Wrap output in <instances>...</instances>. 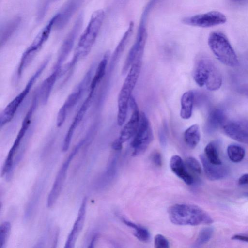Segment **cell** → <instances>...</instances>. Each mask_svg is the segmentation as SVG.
<instances>
[{"mask_svg": "<svg viewBox=\"0 0 248 248\" xmlns=\"http://www.w3.org/2000/svg\"><path fill=\"white\" fill-rule=\"evenodd\" d=\"M105 17V12L102 9L94 11L89 21L81 34L73 59L69 65V69H72L77 62L85 57L90 52L94 44Z\"/></svg>", "mask_w": 248, "mask_h": 248, "instance_id": "obj_1", "label": "cell"}, {"mask_svg": "<svg viewBox=\"0 0 248 248\" xmlns=\"http://www.w3.org/2000/svg\"><path fill=\"white\" fill-rule=\"evenodd\" d=\"M170 221L178 225L197 226L210 224L213 222L211 217L198 206L186 203H178L168 209Z\"/></svg>", "mask_w": 248, "mask_h": 248, "instance_id": "obj_2", "label": "cell"}, {"mask_svg": "<svg viewBox=\"0 0 248 248\" xmlns=\"http://www.w3.org/2000/svg\"><path fill=\"white\" fill-rule=\"evenodd\" d=\"M142 56L138 57L130 67L118 98L117 124L122 126L125 122L132 91L139 77Z\"/></svg>", "mask_w": 248, "mask_h": 248, "instance_id": "obj_3", "label": "cell"}, {"mask_svg": "<svg viewBox=\"0 0 248 248\" xmlns=\"http://www.w3.org/2000/svg\"><path fill=\"white\" fill-rule=\"evenodd\" d=\"M193 78L198 85L205 86L210 91L219 89L222 82L219 70L213 62L207 57H202L198 60Z\"/></svg>", "mask_w": 248, "mask_h": 248, "instance_id": "obj_4", "label": "cell"}, {"mask_svg": "<svg viewBox=\"0 0 248 248\" xmlns=\"http://www.w3.org/2000/svg\"><path fill=\"white\" fill-rule=\"evenodd\" d=\"M208 45L216 57L224 64L235 67L238 65L237 55L227 37L222 32H211L208 39Z\"/></svg>", "mask_w": 248, "mask_h": 248, "instance_id": "obj_5", "label": "cell"}, {"mask_svg": "<svg viewBox=\"0 0 248 248\" xmlns=\"http://www.w3.org/2000/svg\"><path fill=\"white\" fill-rule=\"evenodd\" d=\"M49 61V59L46 58L43 62L39 68L29 79L24 89L10 102L1 112L0 116V125L1 127L9 123L12 119L19 106L29 93L34 82L45 68Z\"/></svg>", "mask_w": 248, "mask_h": 248, "instance_id": "obj_6", "label": "cell"}, {"mask_svg": "<svg viewBox=\"0 0 248 248\" xmlns=\"http://www.w3.org/2000/svg\"><path fill=\"white\" fill-rule=\"evenodd\" d=\"M148 15L147 13L142 12L135 41L130 48L123 66V75L126 73L138 56L143 55L147 38V20Z\"/></svg>", "mask_w": 248, "mask_h": 248, "instance_id": "obj_7", "label": "cell"}, {"mask_svg": "<svg viewBox=\"0 0 248 248\" xmlns=\"http://www.w3.org/2000/svg\"><path fill=\"white\" fill-rule=\"evenodd\" d=\"M154 136L150 123L145 113H140V122L131 146L133 149L132 156L142 155L153 140Z\"/></svg>", "mask_w": 248, "mask_h": 248, "instance_id": "obj_8", "label": "cell"}, {"mask_svg": "<svg viewBox=\"0 0 248 248\" xmlns=\"http://www.w3.org/2000/svg\"><path fill=\"white\" fill-rule=\"evenodd\" d=\"M37 97L35 96L32 101V104L22 122L21 128L16 136L14 144L9 151L7 158L5 161L4 165L1 170V175L6 174V178L9 181L12 177V174L14 165V156L17 151L21 141L25 135L29 125L31 124L33 111L36 105Z\"/></svg>", "mask_w": 248, "mask_h": 248, "instance_id": "obj_9", "label": "cell"}, {"mask_svg": "<svg viewBox=\"0 0 248 248\" xmlns=\"http://www.w3.org/2000/svg\"><path fill=\"white\" fill-rule=\"evenodd\" d=\"M59 17V13L53 16L47 24L39 32L31 45L25 51L19 63L21 67L26 68L30 63L36 54L42 48L43 45L48 39L52 29L54 25L56 24Z\"/></svg>", "mask_w": 248, "mask_h": 248, "instance_id": "obj_10", "label": "cell"}, {"mask_svg": "<svg viewBox=\"0 0 248 248\" xmlns=\"http://www.w3.org/2000/svg\"><path fill=\"white\" fill-rule=\"evenodd\" d=\"M129 105L132 111L131 116L121 131L119 138L112 143V148L115 150L122 149L123 144L135 135L139 126L140 113L136 101L133 96L130 98Z\"/></svg>", "mask_w": 248, "mask_h": 248, "instance_id": "obj_11", "label": "cell"}, {"mask_svg": "<svg viewBox=\"0 0 248 248\" xmlns=\"http://www.w3.org/2000/svg\"><path fill=\"white\" fill-rule=\"evenodd\" d=\"M83 143L84 141L82 140L77 145V146L72 151L63 163L59 170L51 189L48 196L47 205L48 207H51L53 206L59 197L65 179L69 166L73 158L78 151L81 146L83 145Z\"/></svg>", "mask_w": 248, "mask_h": 248, "instance_id": "obj_12", "label": "cell"}, {"mask_svg": "<svg viewBox=\"0 0 248 248\" xmlns=\"http://www.w3.org/2000/svg\"><path fill=\"white\" fill-rule=\"evenodd\" d=\"M226 20V17L223 14L217 11H212L185 17L182 21L187 25L207 28L223 24Z\"/></svg>", "mask_w": 248, "mask_h": 248, "instance_id": "obj_13", "label": "cell"}, {"mask_svg": "<svg viewBox=\"0 0 248 248\" xmlns=\"http://www.w3.org/2000/svg\"><path fill=\"white\" fill-rule=\"evenodd\" d=\"M91 70L87 73L78 87L67 97L63 105L60 108L56 119V124L59 127L63 124L69 111L77 104L80 99L87 81L90 79Z\"/></svg>", "mask_w": 248, "mask_h": 248, "instance_id": "obj_14", "label": "cell"}, {"mask_svg": "<svg viewBox=\"0 0 248 248\" xmlns=\"http://www.w3.org/2000/svg\"><path fill=\"white\" fill-rule=\"evenodd\" d=\"M83 21V16L80 15L77 18L62 45L55 68L61 69L62 64L70 53L76 39L81 29Z\"/></svg>", "mask_w": 248, "mask_h": 248, "instance_id": "obj_15", "label": "cell"}, {"mask_svg": "<svg viewBox=\"0 0 248 248\" xmlns=\"http://www.w3.org/2000/svg\"><path fill=\"white\" fill-rule=\"evenodd\" d=\"M223 128L225 134L241 143H248V121H230L225 123Z\"/></svg>", "mask_w": 248, "mask_h": 248, "instance_id": "obj_16", "label": "cell"}, {"mask_svg": "<svg viewBox=\"0 0 248 248\" xmlns=\"http://www.w3.org/2000/svg\"><path fill=\"white\" fill-rule=\"evenodd\" d=\"M93 93H89L86 100L83 103L78 112L74 117L70 126L64 137L62 150L66 152L69 147L75 130L82 120L91 103Z\"/></svg>", "mask_w": 248, "mask_h": 248, "instance_id": "obj_17", "label": "cell"}, {"mask_svg": "<svg viewBox=\"0 0 248 248\" xmlns=\"http://www.w3.org/2000/svg\"><path fill=\"white\" fill-rule=\"evenodd\" d=\"M86 205L87 198L84 197L81 202L77 218L65 242L64 246L65 248H73L74 247L77 239L84 225Z\"/></svg>", "mask_w": 248, "mask_h": 248, "instance_id": "obj_18", "label": "cell"}, {"mask_svg": "<svg viewBox=\"0 0 248 248\" xmlns=\"http://www.w3.org/2000/svg\"><path fill=\"white\" fill-rule=\"evenodd\" d=\"M200 158L205 175L209 180H218L225 178L228 175L229 170L226 166L211 163L204 155H201Z\"/></svg>", "mask_w": 248, "mask_h": 248, "instance_id": "obj_19", "label": "cell"}, {"mask_svg": "<svg viewBox=\"0 0 248 248\" xmlns=\"http://www.w3.org/2000/svg\"><path fill=\"white\" fill-rule=\"evenodd\" d=\"M170 166L172 172L185 183L188 185L193 184V178L188 172L185 164L180 156L178 155L172 156L170 160Z\"/></svg>", "mask_w": 248, "mask_h": 248, "instance_id": "obj_20", "label": "cell"}, {"mask_svg": "<svg viewBox=\"0 0 248 248\" xmlns=\"http://www.w3.org/2000/svg\"><path fill=\"white\" fill-rule=\"evenodd\" d=\"M225 115L223 111L219 108H214L209 113L206 128L209 132H212L225 123Z\"/></svg>", "mask_w": 248, "mask_h": 248, "instance_id": "obj_21", "label": "cell"}, {"mask_svg": "<svg viewBox=\"0 0 248 248\" xmlns=\"http://www.w3.org/2000/svg\"><path fill=\"white\" fill-rule=\"evenodd\" d=\"M60 73V70L54 69L52 73L42 83L40 90V98L42 104H45L47 103L51 90Z\"/></svg>", "mask_w": 248, "mask_h": 248, "instance_id": "obj_22", "label": "cell"}, {"mask_svg": "<svg viewBox=\"0 0 248 248\" xmlns=\"http://www.w3.org/2000/svg\"><path fill=\"white\" fill-rule=\"evenodd\" d=\"M134 28V23L132 22H130L127 30L124 34L122 38L116 46L111 61L110 68H112L117 62L118 59L120 57L123 52L129 39L130 38Z\"/></svg>", "mask_w": 248, "mask_h": 248, "instance_id": "obj_23", "label": "cell"}, {"mask_svg": "<svg viewBox=\"0 0 248 248\" xmlns=\"http://www.w3.org/2000/svg\"><path fill=\"white\" fill-rule=\"evenodd\" d=\"M194 93L192 91L185 92L181 99L180 116L183 119H189L192 115Z\"/></svg>", "mask_w": 248, "mask_h": 248, "instance_id": "obj_24", "label": "cell"}, {"mask_svg": "<svg viewBox=\"0 0 248 248\" xmlns=\"http://www.w3.org/2000/svg\"><path fill=\"white\" fill-rule=\"evenodd\" d=\"M201 138L198 125L195 124L189 127L184 132V139L186 144L193 149L198 144Z\"/></svg>", "mask_w": 248, "mask_h": 248, "instance_id": "obj_25", "label": "cell"}, {"mask_svg": "<svg viewBox=\"0 0 248 248\" xmlns=\"http://www.w3.org/2000/svg\"><path fill=\"white\" fill-rule=\"evenodd\" d=\"M109 56V53L107 52L99 62L96 72L91 82L90 86V93H93L96 86L100 82L104 76Z\"/></svg>", "mask_w": 248, "mask_h": 248, "instance_id": "obj_26", "label": "cell"}, {"mask_svg": "<svg viewBox=\"0 0 248 248\" xmlns=\"http://www.w3.org/2000/svg\"><path fill=\"white\" fill-rule=\"evenodd\" d=\"M21 22L19 17H16L10 20L2 27L0 31V45L2 46L11 37L18 28Z\"/></svg>", "mask_w": 248, "mask_h": 248, "instance_id": "obj_27", "label": "cell"}, {"mask_svg": "<svg viewBox=\"0 0 248 248\" xmlns=\"http://www.w3.org/2000/svg\"><path fill=\"white\" fill-rule=\"evenodd\" d=\"M122 220L126 225L134 230V235L138 240L143 242H148L150 240L151 235L147 229L124 217L122 218Z\"/></svg>", "mask_w": 248, "mask_h": 248, "instance_id": "obj_28", "label": "cell"}, {"mask_svg": "<svg viewBox=\"0 0 248 248\" xmlns=\"http://www.w3.org/2000/svg\"><path fill=\"white\" fill-rule=\"evenodd\" d=\"M204 153L205 156L211 163L216 165L222 164L217 142L215 141L209 142L205 147Z\"/></svg>", "mask_w": 248, "mask_h": 248, "instance_id": "obj_29", "label": "cell"}, {"mask_svg": "<svg viewBox=\"0 0 248 248\" xmlns=\"http://www.w3.org/2000/svg\"><path fill=\"white\" fill-rule=\"evenodd\" d=\"M227 155L230 160L234 163L241 162L245 156V150L237 144H231L227 150Z\"/></svg>", "mask_w": 248, "mask_h": 248, "instance_id": "obj_30", "label": "cell"}, {"mask_svg": "<svg viewBox=\"0 0 248 248\" xmlns=\"http://www.w3.org/2000/svg\"><path fill=\"white\" fill-rule=\"evenodd\" d=\"M214 232V228L212 226L202 228L200 231L192 247L199 248L207 243L212 237Z\"/></svg>", "mask_w": 248, "mask_h": 248, "instance_id": "obj_31", "label": "cell"}, {"mask_svg": "<svg viewBox=\"0 0 248 248\" xmlns=\"http://www.w3.org/2000/svg\"><path fill=\"white\" fill-rule=\"evenodd\" d=\"M11 231V224L8 221L2 223L0 226V248H3L8 239Z\"/></svg>", "mask_w": 248, "mask_h": 248, "instance_id": "obj_32", "label": "cell"}, {"mask_svg": "<svg viewBox=\"0 0 248 248\" xmlns=\"http://www.w3.org/2000/svg\"><path fill=\"white\" fill-rule=\"evenodd\" d=\"M185 164L192 172L197 174H201L202 171L201 165L195 158L192 156L187 157Z\"/></svg>", "mask_w": 248, "mask_h": 248, "instance_id": "obj_33", "label": "cell"}, {"mask_svg": "<svg viewBox=\"0 0 248 248\" xmlns=\"http://www.w3.org/2000/svg\"><path fill=\"white\" fill-rule=\"evenodd\" d=\"M154 245L155 248H169L170 247V243L168 239L160 234L155 236Z\"/></svg>", "mask_w": 248, "mask_h": 248, "instance_id": "obj_34", "label": "cell"}, {"mask_svg": "<svg viewBox=\"0 0 248 248\" xmlns=\"http://www.w3.org/2000/svg\"><path fill=\"white\" fill-rule=\"evenodd\" d=\"M167 125L166 123H164L163 126L160 127L158 131V137L160 145L164 147L167 143Z\"/></svg>", "mask_w": 248, "mask_h": 248, "instance_id": "obj_35", "label": "cell"}, {"mask_svg": "<svg viewBox=\"0 0 248 248\" xmlns=\"http://www.w3.org/2000/svg\"><path fill=\"white\" fill-rule=\"evenodd\" d=\"M151 159L153 162L156 166H161L162 163V157L160 154L158 152H154L151 155Z\"/></svg>", "mask_w": 248, "mask_h": 248, "instance_id": "obj_36", "label": "cell"}, {"mask_svg": "<svg viewBox=\"0 0 248 248\" xmlns=\"http://www.w3.org/2000/svg\"><path fill=\"white\" fill-rule=\"evenodd\" d=\"M232 239L248 243V234H237L232 237Z\"/></svg>", "mask_w": 248, "mask_h": 248, "instance_id": "obj_37", "label": "cell"}, {"mask_svg": "<svg viewBox=\"0 0 248 248\" xmlns=\"http://www.w3.org/2000/svg\"><path fill=\"white\" fill-rule=\"evenodd\" d=\"M238 183L240 185L248 184V173L244 174L239 179Z\"/></svg>", "mask_w": 248, "mask_h": 248, "instance_id": "obj_38", "label": "cell"}, {"mask_svg": "<svg viewBox=\"0 0 248 248\" xmlns=\"http://www.w3.org/2000/svg\"><path fill=\"white\" fill-rule=\"evenodd\" d=\"M239 92L248 97V84L242 85L239 89Z\"/></svg>", "mask_w": 248, "mask_h": 248, "instance_id": "obj_39", "label": "cell"}, {"mask_svg": "<svg viewBox=\"0 0 248 248\" xmlns=\"http://www.w3.org/2000/svg\"><path fill=\"white\" fill-rule=\"evenodd\" d=\"M98 234H95L93 236L90 243V245L88 246L89 248H93L94 247L95 243L97 239Z\"/></svg>", "mask_w": 248, "mask_h": 248, "instance_id": "obj_40", "label": "cell"}, {"mask_svg": "<svg viewBox=\"0 0 248 248\" xmlns=\"http://www.w3.org/2000/svg\"><path fill=\"white\" fill-rule=\"evenodd\" d=\"M231 2L235 4H242L245 3L248 1V0H230Z\"/></svg>", "mask_w": 248, "mask_h": 248, "instance_id": "obj_41", "label": "cell"}, {"mask_svg": "<svg viewBox=\"0 0 248 248\" xmlns=\"http://www.w3.org/2000/svg\"><path fill=\"white\" fill-rule=\"evenodd\" d=\"M245 196L248 197V192L245 194Z\"/></svg>", "mask_w": 248, "mask_h": 248, "instance_id": "obj_42", "label": "cell"}]
</instances>
